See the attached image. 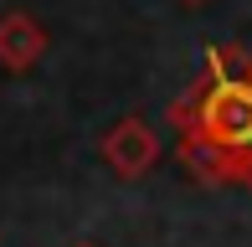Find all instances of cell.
Masks as SVG:
<instances>
[{"mask_svg": "<svg viewBox=\"0 0 252 247\" xmlns=\"http://www.w3.org/2000/svg\"><path fill=\"white\" fill-rule=\"evenodd\" d=\"M170 119L190 139H206L226 154H247L252 150V83L247 77H211L206 72L170 108Z\"/></svg>", "mask_w": 252, "mask_h": 247, "instance_id": "obj_1", "label": "cell"}, {"mask_svg": "<svg viewBox=\"0 0 252 247\" xmlns=\"http://www.w3.org/2000/svg\"><path fill=\"white\" fill-rule=\"evenodd\" d=\"M103 160H108V170L124 175V181H139V175H150V165L159 160V139H155V129H150L139 114L119 119V124L108 129V139H103Z\"/></svg>", "mask_w": 252, "mask_h": 247, "instance_id": "obj_2", "label": "cell"}, {"mask_svg": "<svg viewBox=\"0 0 252 247\" xmlns=\"http://www.w3.org/2000/svg\"><path fill=\"white\" fill-rule=\"evenodd\" d=\"M41 57H47V31H41V21L26 16V10H5V16H0V67L26 72V67H36Z\"/></svg>", "mask_w": 252, "mask_h": 247, "instance_id": "obj_3", "label": "cell"}, {"mask_svg": "<svg viewBox=\"0 0 252 247\" xmlns=\"http://www.w3.org/2000/svg\"><path fill=\"white\" fill-rule=\"evenodd\" d=\"M242 77H247V83H252V62H242Z\"/></svg>", "mask_w": 252, "mask_h": 247, "instance_id": "obj_4", "label": "cell"}, {"mask_svg": "<svg viewBox=\"0 0 252 247\" xmlns=\"http://www.w3.org/2000/svg\"><path fill=\"white\" fill-rule=\"evenodd\" d=\"M186 5H201V0H186Z\"/></svg>", "mask_w": 252, "mask_h": 247, "instance_id": "obj_5", "label": "cell"}]
</instances>
